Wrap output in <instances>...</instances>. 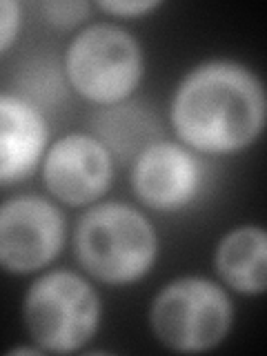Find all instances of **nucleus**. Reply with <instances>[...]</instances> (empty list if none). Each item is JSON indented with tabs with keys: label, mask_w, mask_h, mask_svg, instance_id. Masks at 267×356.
Wrapping results in <instances>:
<instances>
[{
	"label": "nucleus",
	"mask_w": 267,
	"mask_h": 356,
	"mask_svg": "<svg viewBox=\"0 0 267 356\" xmlns=\"http://www.w3.org/2000/svg\"><path fill=\"white\" fill-rule=\"evenodd\" d=\"M265 122V94L248 67L216 60L189 72L172 100V125L189 147L232 154L248 147Z\"/></svg>",
	"instance_id": "nucleus-1"
},
{
	"label": "nucleus",
	"mask_w": 267,
	"mask_h": 356,
	"mask_svg": "<svg viewBox=\"0 0 267 356\" xmlns=\"http://www.w3.org/2000/svg\"><path fill=\"white\" fill-rule=\"evenodd\" d=\"M74 250L85 270L109 285H125L152 270L159 241L152 222L122 203L92 207L78 220Z\"/></svg>",
	"instance_id": "nucleus-2"
},
{
	"label": "nucleus",
	"mask_w": 267,
	"mask_h": 356,
	"mask_svg": "<svg viewBox=\"0 0 267 356\" xmlns=\"http://www.w3.org/2000/svg\"><path fill=\"white\" fill-rule=\"evenodd\" d=\"M100 321L96 289L74 272L40 276L25 298V325L42 352L67 354L94 337Z\"/></svg>",
	"instance_id": "nucleus-3"
},
{
	"label": "nucleus",
	"mask_w": 267,
	"mask_h": 356,
	"mask_svg": "<svg viewBox=\"0 0 267 356\" xmlns=\"http://www.w3.org/2000/svg\"><path fill=\"white\" fill-rule=\"evenodd\" d=\"M65 72L83 98L98 105H116L129 98L140 83L143 51L125 29L92 25L70 44Z\"/></svg>",
	"instance_id": "nucleus-4"
},
{
	"label": "nucleus",
	"mask_w": 267,
	"mask_h": 356,
	"mask_svg": "<svg viewBox=\"0 0 267 356\" xmlns=\"http://www.w3.org/2000/svg\"><path fill=\"white\" fill-rule=\"evenodd\" d=\"M152 330L176 352H205L227 337L232 303L207 278H181L167 285L152 305Z\"/></svg>",
	"instance_id": "nucleus-5"
},
{
	"label": "nucleus",
	"mask_w": 267,
	"mask_h": 356,
	"mask_svg": "<svg viewBox=\"0 0 267 356\" xmlns=\"http://www.w3.org/2000/svg\"><path fill=\"white\" fill-rule=\"evenodd\" d=\"M65 243V218L49 200L18 196L0 205V267L29 274L49 265Z\"/></svg>",
	"instance_id": "nucleus-6"
},
{
	"label": "nucleus",
	"mask_w": 267,
	"mask_h": 356,
	"mask_svg": "<svg viewBox=\"0 0 267 356\" xmlns=\"http://www.w3.org/2000/svg\"><path fill=\"white\" fill-rule=\"evenodd\" d=\"M111 154L94 136L70 134L54 143L42 165L49 192L70 205H87L111 185Z\"/></svg>",
	"instance_id": "nucleus-7"
},
{
	"label": "nucleus",
	"mask_w": 267,
	"mask_h": 356,
	"mask_svg": "<svg viewBox=\"0 0 267 356\" xmlns=\"http://www.w3.org/2000/svg\"><path fill=\"white\" fill-rule=\"evenodd\" d=\"M134 192L145 205L176 211L192 203L203 183V165L194 154L174 143H152L134 163Z\"/></svg>",
	"instance_id": "nucleus-8"
},
{
	"label": "nucleus",
	"mask_w": 267,
	"mask_h": 356,
	"mask_svg": "<svg viewBox=\"0 0 267 356\" xmlns=\"http://www.w3.org/2000/svg\"><path fill=\"white\" fill-rule=\"evenodd\" d=\"M47 145V122L27 98L0 94V185L27 178Z\"/></svg>",
	"instance_id": "nucleus-9"
},
{
	"label": "nucleus",
	"mask_w": 267,
	"mask_h": 356,
	"mask_svg": "<svg viewBox=\"0 0 267 356\" xmlns=\"http://www.w3.org/2000/svg\"><path fill=\"white\" fill-rule=\"evenodd\" d=\"M216 270L229 287L243 294H261L267 274V236L261 227H238L220 241Z\"/></svg>",
	"instance_id": "nucleus-10"
},
{
	"label": "nucleus",
	"mask_w": 267,
	"mask_h": 356,
	"mask_svg": "<svg viewBox=\"0 0 267 356\" xmlns=\"http://www.w3.org/2000/svg\"><path fill=\"white\" fill-rule=\"evenodd\" d=\"M96 140L116 156L118 161H129L138 156L145 147H149L159 136V120L149 109L140 105H107L94 116Z\"/></svg>",
	"instance_id": "nucleus-11"
},
{
	"label": "nucleus",
	"mask_w": 267,
	"mask_h": 356,
	"mask_svg": "<svg viewBox=\"0 0 267 356\" xmlns=\"http://www.w3.org/2000/svg\"><path fill=\"white\" fill-rule=\"evenodd\" d=\"M40 11L44 20L56 27H74L89 16L92 7H89V3H78V0H72V3L70 0L67 3H56L54 0V3H42Z\"/></svg>",
	"instance_id": "nucleus-12"
},
{
	"label": "nucleus",
	"mask_w": 267,
	"mask_h": 356,
	"mask_svg": "<svg viewBox=\"0 0 267 356\" xmlns=\"http://www.w3.org/2000/svg\"><path fill=\"white\" fill-rule=\"evenodd\" d=\"M22 25V9L14 0H0V54L16 40Z\"/></svg>",
	"instance_id": "nucleus-13"
},
{
	"label": "nucleus",
	"mask_w": 267,
	"mask_h": 356,
	"mask_svg": "<svg viewBox=\"0 0 267 356\" xmlns=\"http://www.w3.org/2000/svg\"><path fill=\"white\" fill-rule=\"evenodd\" d=\"M156 7L159 3H154V0H107V3H100V9L118 18H138L149 14Z\"/></svg>",
	"instance_id": "nucleus-14"
}]
</instances>
